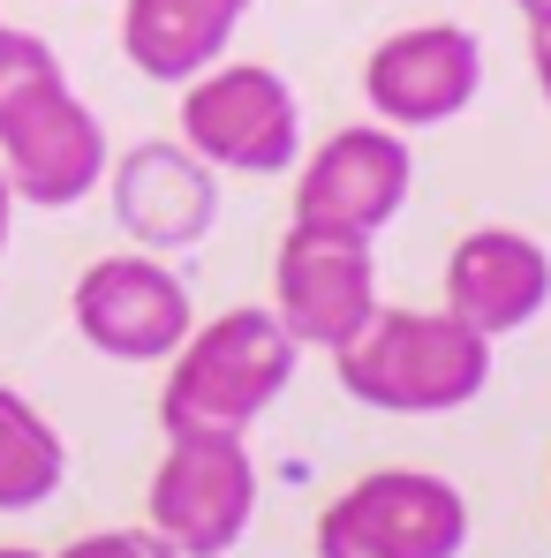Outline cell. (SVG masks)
<instances>
[{
  "label": "cell",
  "mask_w": 551,
  "mask_h": 558,
  "mask_svg": "<svg viewBox=\"0 0 551 558\" xmlns=\"http://www.w3.org/2000/svg\"><path fill=\"white\" fill-rule=\"evenodd\" d=\"M476 92H483V38L460 23H408V31L378 38L363 61L370 121H385L400 136L460 121Z\"/></svg>",
  "instance_id": "obj_9"
},
{
  "label": "cell",
  "mask_w": 551,
  "mask_h": 558,
  "mask_svg": "<svg viewBox=\"0 0 551 558\" xmlns=\"http://www.w3.org/2000/svg\"><path fill=\"white\" fill-rule=\"evenodd\" d=\"M529 69H537V92H544V106H551V23L529 31Z\"/></svg>",
  "instance_id": "obj_16"
},
{
  "label": "cell",
  "mask_w": 551,
  "mask_h": 558,
  "mask_svg": "<svg viewBox=\"0 0 551 558\" xmlns=\"http://www.w3.org/2000/svg\"><path fill=\"white\" fill-rule=\"evenodd\" d=\"M273 317L295 332V348H325L340 355L370 317H378V265L370 242L348 234H318V227H287L273 250Z\"/></svg>",
  "instance_id": "obj_11"
},
{
  "label": "cell",
  "mask_w": 551,
  "mask_h": 558,
  "mask_svg": "<svg viewBox=\"0 0 551 558\" xmlns=\"http://www.w3.org/2000/svg\"><path fill=\"white\" fill-rule=\"evenodd\" d=\"M15 211H23V204H15V189H8V174H0V250H8V227H15Z\"/></svg>",
  "instance_id": "obj_17"
},
{
  "label": "cell",
  "mask_w": 551,
  "mask_h": 558,
  "mask_svg": "<svg viewBox=\"0 0 551 558\" xmlns=\"http://www.w3.org/2000/svg\"><path fill=\"white\" fill-rule=\"evenodd\" d=\"M175 136L212 174H295L302 167V98L265 61H212L182 84Z\"/></svg>",
  "instance_id": "obj_4"
},
{
  "label": "cell",
  "mask_w": 551,
  "mask_h": 558,
  "mask_svg": "<svg viewBox=\"0 0 551 558\" xmlns=\"http://www.w3.org/2000/svg\"><path fill=\"white\" fill-rule=\"evenodd\" d=\"M340 392L378 415H454L491 385V340L468 332L454 310H400L378 302L363 332L333 355Z\"/></svg>",
  "instance_id": "obj_3"
},
{
  "label": "cell",
  "mask_w": 551,
  "mask_h": 558,
  "mask_svg": "<svg viewBox=\"0 0 551 558\" xmlns=\"http://www.w3.org/2000/svg\"><path fill=\"white\" fill-rule=\"evenodd\" d=\"M257 0H121V53L152 84H189L227 61Z\"/></svg>",
  "instance_id": "obj_13"
},
{
  "label": "cell",
  "mask_w": 551,
  "mask_h": 558,
  "mask_svg": "<svg viewBox=\"0 0 551 558\" xmlns=\"http://www.w3.org/2000/svg\"><path fill=\"white\" fill-rule=\"evenodd\" d=\"M113 136L92 98H76L61 53L38 31L0 38V174L15 204L31 211H69L92 189H106Z\"/></svg>",
  "instance_id": "obj_1"
},
{
  "label": "cell",
  "mask_w": 551,
  "mask_h": 558,
  "mask_svg": "<svg viewBox=\"0 0 551 558\" xmlns=\"http://www.w3.org/2000/svg\"><path fill=\"white\" fill-rule=\"evenodd\" d=\"M446 310L491 348L551 310V250L522 227H468L446 257Z\"/></svg>",
  "instance_id": "obj_12"
},
{
  "label": "cell",
  "mask_w": 551,
  "mask_h": 558,
  "mask_svg": "<svg viewBox=\"0 0 551 558\" xmlns=\"http://www.w3.org/2000/svg\"><path fill=\"white\" fill-rule=\"evenodd\" d=\"M144 521L182 558H227L257 521V461L235 430H175L152 468Z\"/></svg>",
  "instance_id": "obj_6"
},
{
  "label": "cell",
  "mask_w": 551,
  "mask_h": 558,
  "mask_svg": "<svg viewBox=\"0 0 551 558\" xmlns=\"http://www.w3.org/2000/svg\"><path fill=\"white\" fill-rule=\"evenodd\" d=\"M0 558H53V551H31V544H0Z\"/></svg>",
  "instance_id": "obj_19"
},
{
  "label": "cell",
  "mask_w": 551,
  "mask_h": 558,
  "mask_svg": "<svg viewBox=\"0 0 551 558\" xmlns=\"http://www.w3.org/2000/svg\"><path fill=\"white\" fill-rule=\"evenodd\" d=\"M514 8H522V23H529V31H537V23H551V0H514Z\"/></svg>",
  "instance_id": "obj_18"
},
{
  "label": "cell",
  "mask_w": 551,
  "mask_h": 558,
  "mask_svg": "<svg viewBox=\"0 0 551 558\" xmlns=\"http://www.w3.org/2000/svg\"><path fill=\"white\" fill-rule=\"evenodd\" d=\"M106 211L129 234V250L182 257L196 242H212V227H219V174L189 151L182 136H144V144L113 151Z\"/></svg>",
  "instance_id": "obj_10"
},
{
  "label": "cell",
  "mask_w": 551,
  "mask_h": 558,
  "mask_svg": "<svg viewBox=\"0 0 551 558\" xmlns=\"http://www.w3.org/2000/svg\"><path fill=\"white\" fill-rule=\"evenodd\" d=\"M53 558H182L152 521L144 529H92V536H76V544H61Z\"/></svg>",
  "instance_id": "obj_15"
},
{
  "label": "cell",
  "mask_w": 551,
  "mask_h": 558,
  "mask_svg": "<svg viewBox=\"0 0 551 558\" xmlns=\"http://www.w3.org/2000/svg\"><path fill=\"white\" fill-rule=\"evenodd\" d=\"M416 196V151L385 121H348L295 167V227L378 242Z\"/></svg>",
  "instance_id": "obj_7"
},
{
  "label": "cell",
  "mask_w": 551,
  "mask_h": 558,
  "mask_svg": "<svg viewBox=\"0 0 551 558\" xmlns=\"http://www.w3.org/2000/svg\"><path fill=\"white\" fill-rule=\"evenodd\" d=\"M69 317H76V340L106 363H167L196 325V302L167 257L113 250V257L84 265L76 294H69Z\"/></svg>",
  "instance_id": "obj_8"
},
{
  "label": "cell",
  "mask_w": 551,
  "mask_h": 558,
  "mask_svg": "<svg viewBox=\"0 0 551 558\" xmlns=\"http://www.w3.org/2000/svg\"><path fill=\"white\" fill-rule=\"evenodd\" d=\"M295 332L273 317V302H242L219 310L204 325H189V340L167 355V385H159V430H235L250 438L257 415H273L279 392L295 385Z\"/></svg>",
  "instance_id": "obj_2"
},
{
  "label": "cell",
  "mask_w": 551,
  "mask_h": 558,
  "mask_svg": "<svg viewBox=\"0 0 551 558\" xmlns=\"http://www.w3.org/2000/svg\"><path fill=\"white\" fill-rule=\"evenodd\" d=\"M468 498L439 468H370L318 513V558H460Z\"/></svg>",
  "instance_id": "obj_5"
},
{
  "label": "cell",
  "mask_w": 551,
  "mask_h": 558,
  "mask_svg": "<svg viewBox=\"0 0 551 558\" xmlns=\"http://www.w3.org/2000/svg\"><path fill=\"white\" fill-rule=\"evenodd\" d=\"M0 38H8V23H0Z\"/></svg>",
  "instance_id": "obj_20"
},
{
  "label": "cell",
  "mask_w": 551,
  "mask_h": 558,
  "mask_svg": "<svg viewBox=\"0 0 551 558\" xmlns=\"http://www.w3.org/2000/svg\"><path fill=\"white\" fill-rule=\"evenodd\" d=\"M61 483H69L61 430L15 385H0V513H38L61 498Z\"/></svg>",
  "instance_id": "obj_14"
}]
</instances>
